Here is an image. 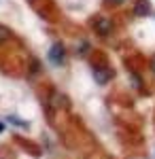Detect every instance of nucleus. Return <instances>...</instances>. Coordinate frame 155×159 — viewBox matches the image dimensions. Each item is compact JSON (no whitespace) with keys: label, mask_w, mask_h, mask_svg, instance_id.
<instances>
[{"label":"nucleus","mask_w":155,"mask_h":159,"mask_svg":"<svg viewBox=\"0 0 155 159\" xmlns=\"http://www.w3.org/2000/svg\"><path fill=\"white\" fill-rule=\"evenodd\" d=\"M92 25H94V32L98 34V36H108V34L115 30L113 21H110L108 17H104V15H98V17H94V19H92Z\"/></svg>","instance_id":"obj_1"},{"label":"nucleus","mask_w":155,"mask_h":159,"mask_svg":"<svg viewBox=\"0 0 155 159\" xmlns=\"http://www.w3.org/2000/svg\"><path fill=\"white\" fill-rule=\"evenodd\" d=\"M49 60L53 61L55 66H62V64H64V60H66V49L62 47L60 43L51 45V49H49Z\"/></svg>","instance_id":"obj_2"},{"label":"nucleus","mask_w":155,"mask_h":159,"mask_svg":"<svg viewBox=\"0 0 155 159\" xmlns=\"http://www.w3.org/2000/svg\"><path fill=\"white\" fill-rule=\"evenodd\" d=\"M136 15H149L151 13V7H149V2L147 0H138L136 2V9H134Z\"/></svg>","instance_id":"obj_3"},{"label":"nucleus","mask_w":155,"mask_h":159,"mask_svg":"<svg viewBox=\"0 0 155 159\" xmlns=\"http://www.w3.org/2000/svg\"><path fill=\"white\" fill-rule=\"evenodd\" d=\"M121 2H125V0H106V4H110V7H117Z\"/></svg>","instance_id":"obj_4"},{"label":"nucleus","mask_w":155,"mask_h":159,"mask_svg":"<svg viewBox=\"0 0 155 159\" xmlns=\"http://www.w3.org/2000/svg\"><path fill=\"white\" fill-rule=\"evenodd\" d=\"M151 70H153V74H155V57L151 60Z\"/></svg>","instance_id":"obj_5"},{"label":"nucleus","mask_w":155,"mask_h":159,"mask_svg":"<svg viewBox=\"0 0 155 159\" xmlns=\"http://www.w3.org/2000/svg\"><path fill=\"white\" fill-rule=\"evenodd\" d=\"M0 132H2V125H0Z\"/></svg>","instance_id":"obj_6"}]
</instances>
